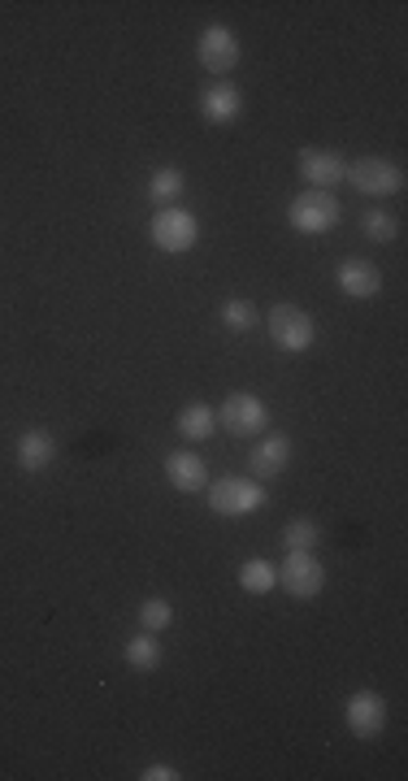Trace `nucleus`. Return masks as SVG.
Here are the masks:
<instances>
[{"mask_svg":"<svg viewBox=\"0 0 408 781\" xmlns=\"http://www.w3.org/2000/svg\"><path fill=\"white\" fill-rule=\"evenodd\" d=\"M339 218H344V204L331 196V191H300L292 204H287V222H292V231H300V235H326V231H335L339 226Z\"/></svg>","mask_w":408,"mask_h":781,"instance_id":"nucleus-1","label":"nucleus"},{"mask_svg":"<svg viewBox=\"0 0 408 781\" xmlns=\"http://www.w3.org/2000/svg\"><path fill=\"white\" fill-rule=\"evenodd\" d=\"M265 504V491H261V482L257 478H218V482H209V508L218 512V517H248V512H257Z\"/></svg>","mask_w":408,"mask_h":781,"instance_id":"nucleus-2","label":"nucleus"},{"mask_svg":"<svg viewBox=\"0 0 408 781\" xmlns=\"http://www.w3.org/2000/svg\"><path fill=\"white\" fill-rule=\"evenodd\" d=\"M270 339H274V348H283V352H309L313 344H318V322L305 313V309H296V305H279L274 313H270Z\"/></svg>","mask_w":408,"mask_h":781,"instance_id":"nucleus-3","label":"nucleus"},{"mask_svg":"<svg viewBox=\"0 0 408 781\" xmlns=\"http://www.w3.org/2000/svg\"><path fill=\"white\" fill-rule=\"evenodd\" d=\"M218 421L235 434V438H257L270 425V408L252 395V390H231L218 408Z\"/></svg>","mask_w":408,"mask_h":781,"instance_id":"nucleus-4","label":"nucleus"},{"mask_svg":"<svg viewBox=\"0 0 408 781\" xmlns=\"http://www.w3.org/2000/svg\"><path fill=\"white\" fill-rule=\"evenodd\" d=\"M279 586L292 599H318L326 586V569L318 565L313 551H287V560L279 565Z\"/></svg>","mask_w":408,"mask_h":781,"instance_id":"nucleus-5","label":"nucleus"},{"mask_svg":"<svg viewBox=\"0 0 408 781\" xmlns=\"http://www.w3.org/2000/svg\"><path fill=\"white\" fill-rule=\"evenodd\" d=\"M148 235H152V244L161 248V252H187L196 239H200V226H196V218L187 213V209H178V204H165L157 218H152V226H148Z\"/></svg>","mask_w":408,"mask_h":781,"instance_id":"nucleus-6","label":"nucleus"},{"mask_svg":"<svg viewBox=\"0 0 408 781\" xmlns=\"http://www.w3.org/2000/svg\"><path fill=\"white\" fill-rule=\"evenodd\" d=\"M344 178H348L361 196H396V191L405 187L400 165H392V161H383V157H361V161H353Z\"/></svg>","mask_w":408,"mask_h":781,"instance_id":"nucleus-7","label":"nucleus"},{"mask_svg":"<svg viewBox=\"0 0 408 781\" xmlns=\"http://www.w3.org/2000/svg\"><path fill=\"white\" fill-rule=\"evenodd\" d=\"M196 57H200V65H205L209 74H231V70L239 65V39H235V30L222 26V22L205 26L200 39H196Z\"/></svg>","mask_w":408,"mask_h":781,"instance_id":"nucleus-8","label":"nucleus"},{"mask_svg":"<svg viewBox=\"0 0 408 781\" xmlns=\"http://www.w3.org/2000/svg\"><path fill=\"white\" fill-rule=\"evenodd\" d=\"M344 721L357 739H379L387 730V699L379 691H353L344 704Z\"/></svg>","mask_w":408,"mask_h":781,"instance_id":"nucleus-9","label":"nucleus"},{"mask_svg":"<svg viewBox=\"0 0 408 781\" xmlns=\"http://www.w3.org/2000/svg\"><path fill=\"white\" fill-rule=\"evenodd\" d=\"M296 165H300V178H305L313 191H331V187L344 183V174H348V161H344L339 152H331V148H305Z\"/></svg>","mask_w":408,"mask_h":781,"instance_id":"nucleus-10","label":"nucleus"},{"mask_svg":"<svg viewBox=\"0 0 408 781\" xmlns=\"http://www.w3.org/2000/svg\"><path fill=\"white\" fill-rule=\"evenodd\" d=\"M200 113L213 126H231L244 113V91L235 83H209L205 96H200Z\"/></svg>","mask_w":408,"mask_h":781,"instance_id":"nucleus-11","label":"nucleus"},{"mask_svg":"<svg viewBox=\"0 0 408 781\" xmlns=\"http://www.w3.org/2000/svg\"><path fill=\"white\" fill-rule=\"evenodd\" d=\"M339 292H344L348 300H374V296L383 292V270H379L374 261L353 257V261L339 265Z\"/></svg>","mask_w":408,"mask_h":781,"instance_id":"nucleus-12","label":"nucleus"},{"mask_svg":"<svg viewBox=\"0 0 408 781\" xmlns=\"http://www.w3.org/2000/svg\"><path fill=\"white\" fill-rule=\"evenodd\" d=\"M287 460H292V438H287V434H265V438L252 443V451H248L252 478H279V473L287 469Z\"/></svg>","mask_w":408,"mask_h":781,"instance_id":"nucleus-13","label":"nucleus"},{"mask_svg":"<svg viewBox=\"0 0 408 781\" xmlns=\"http://www.w3.org/2000/svg\"><path fill=\"white\" fill-rule=\"evenodd\" d=\"M13 456H17V469H22V473H44V469L52 464V456H57V443H52L48 430L35 425V430H22V434H17Z\"/></svg>","mask_w":408,"mask_h":781,"instance_id":"nucleus-14","label":"nucleus"},{"mask_svg":"<svg viewBox=\"0 0 408 781\" xmlns=\"http://www.w3.org/2000/svg\"><path fill=\"white\" fill-rule=\"evenodd\" d=\"M165 478H170L174 491H187V495H196V491L209 486L205 460H200L196 451H170V456H165Z\"/></svg>","mask_w":408,"mask_h":781,"instance_id":"nucleus-15","label":"nucleus"},{"mask_svg":"<svg viewBox=\"0 0 408 781\" xmlns=\"http://www.w3.org/2000/svg\"><path fill=\"white\" fill-rule=\"evenodd\" d=\"M174 425H178V434H183L187 443H205V438L218 430V412H213L209 404H187Z\"/></svg>","mask_w":408,"mask_h":781,"instance_id":"nucleus-16","label":"nucleus"},{"mask_svg":"<svg viewBox=\"0 0 408 781\" xmlns=\"http://www.w3.org/2000/svg\"><path fill=\"white\" fill-rule=\"evenodd\" d=\"M122 656H126V665L135 669V673H152L157 665H161V643H157V634H135L126 647H122Z\"/></svg>","mask_w":408,"mask_h":781,"instance_id":"nucleus-17","label":"nucleus"},{"mask_svg":"<svg viewBox=\"0 0 408 781\" xmlns=\"http://www.w3.org/2000/svg\"><path fill=\"white\" fill-rule=\"evenodd\" d=\"M183 187H187V178H183V170H178V165H161V170L148 178V196H152L161 209H165V204H178Z\"/></svg>","mask_w":408,"mask_h":781,"instance_id":"nucleus-18","label":"nucleus"},{"mask_svg":"<svg viewBox=\"0 0 408 781\" xmlns=\"http://www.w3.org/2000/svg\"><path fill=\"white\" fill-rule=\"evenodd\" d=\"M239 586H244L248 595H270V591L279 586V569H274L270 560H244V569H239Z\"/></svg>","mask_w":408,"mask_h":781,"instance_id":"nucleus-19","label":"nucleus"},{"mask_svg":"<svg viewBox=\"0 0 408 781\" xmlns=\"http://www.w3.org/2000/svg\"><path fill=\"white\" fill-rule=\"evenodd\" d=\"M318 543H322V525L318 521H309V517L287 521V530H283V547L287 551H313Z\"/></svg>","mask_w":408,"mask_h":781,"instance_id":"nucleus-20","label":"nucleus"},{"mask_svg":"<svg viewBox=\"0 0 408 781\" xmlns=\"http://www.w3.org/2000/svg\"><path fill=\"white\" fill-rule=\"evenodd\" d=\"M361 231H366L370 244H392V239L400 235V222H396V213H387V209H370V213L361 218Z\"/></svg>","mask_w":408,"mask_h":781,"instance_id":"nucleus-21","label":"nucleus"},{"mask_svg":"<svg viewBox=\"0 0 408 781\" xmlns=\"http://www.w3.org/2000/svg\"><path fill=\"white\" fill-rule=\"evenodd\" d=\"M218 318H222V326H226L231 335H248V331L257 326V305H252V300H226Z\"/></svg>","mask_w":408,"mask_h":781,"instance_id":"nucleus-22","label":"nucleus"},{"mask_svg":"<svg viewBox=\"0 0 408 781\" xmlns=\"http://www.w3.org/2000/svg\"><path fill=\"white\" fill-rule=\"evenodd\" d=\"M170 625H174V608H170L165 599H144V604H139V630L161 634V630H170Z\"/></svg>","mask_w":408,"mask_h":781,"instance_id":"nucleus-23","label":"nucleus"},{"mask_svg":"<svg viewBox=\"0 0 408 781\" xmlns=\"http://www.w3.org/2000/svg\"><path fill=\"white\" fill-rule=\"evenodd\" d=\"M183 773L174 769V765H148L144 773H139V781H178Z\"/></svg>","mask_w":408,"mask_h":781,"instance_id":"nucleus-24","label":"nucleus"}]
</instances>
